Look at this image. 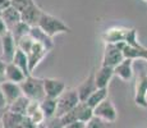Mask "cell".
Listing matches in <instances>:
<instances>
[{"mask_svg": "<svg viewBox=\"0 0 147 128\" xmlns=\"http://www.w3.org/2000/svg\"><path fill=\"white\" fill-rule=\"evenodd\" d=\"M40 108H41L42 113L45 114V118H46V119L55 118V113H56V99L45 98L44 100L40 102Z\"/></svg>", "mask_w": 147, "mask_h": 128, "instance_id": "obj_24", "label": "cell"}, {"mask_svg": "<svg viewBox=\"0 0 147 128\" xmlns=\"http://www.w3.org/2000/svg\"><path fill=\"white\" fill-rule=\"evenodd\" d=\"M131 28L125 27H111L105 30L101 35V39L105 44H118V42H125Z\"/></svg>", "mask_w": 147, "mask_h": 128, "instance_id": "obj_8", "label": "cell"}, {"mask_svg": "<svg viewBox=\"0 0 147 128\" xmlns=\"http://www.w3.org/2000/svg\"><path fill=\"white\" fill-rule=\"evenodd\" d=\"M46 128H64V126L60 123V121H59V118H56V119L51 124H49V126H46Z\"/></svg>", "mask_w": 147, "mask_h": 128, "instance_id": "obj_33", "label": "cell"}, {"mask_svg": "<svg viewBox=\"0 0 147 128\" xmlns=\"http://www.w3.org/2000/svg\"><path fill=\"white\" fill-rule=\"evenodd\" d=\"M86 128H106V122H104L97 116H94L91 121L86 123Z\"/></svg>", "mask_w": 147, "mask_h": 128, "instance_id": "obj_30", "label": "cell"}, {"mask_svg": "<svg viewBox=\"0 0 147 128\" xmlns=\"http://www.w3.org/2000/svg\"><path fill=\"white\" fill-rule=\"evenodd\" d=\"M1 18L4 19L5 24H7V27H8V30H9V31L12 30L13 27H16L18 23H21V22H22L21 13H19L16 8H13L12 5H10V7H8L7 9L3 10Z\"/></svg>", "mask_w": 147, "mask_h": 128, "instance_id": "obj_19", "label": "cell"}, {"mask_svg": "<svg viewBox=\"0 0 147 128\" xmlns=\"http://www.w3.org/2000/svg\"><path fill=\"white\" fill-rule=\"evenodd\" d=\"M5 67H7V63L0 58V77H4V73H5Z\"/></svg>", "mask_w": 147, "mask_h": 128, "instance_id": "obj_35", "label": "cell"}, {"mask_svg": "<svg viewBox=\"0 0 147 128\" xmlns=\"http://www.w3.org/2000/svg\"><path fill=\"white\" fill-rule=\"evenodd\" d=\"M30 36L35 40L36 42H38V44H41L42 46H45L49 51L53 50V47H54L53 39L50 37V36H47L40 27H37V26H36V27H31Z\"/></svg>", "mask_w": 147, "mask_h": 128, "instance_id": "obj_18", "label": "cell"}, {"mask_svg": "<svg viewBox=\"0 0 147 128\" xmlns=\"http://www.w3.org/2000/svg\"><path fill=\"white\" fill-rule=\"evenodd\" d=\"M134 102L137 106L147 108V74L141 73L134 86Z\"/></svg>", "mask_w": 147, "mask_h": 128, "instance_id": "obj_7", "label": "cell"}, {"mask_svg": "<svg viewBox=\"0 0 147 128\" xmlns=\"http://www.w3.org/2000/svg\"><path fill=\"white\" fill-rule=\"evenodd\" d=\"M33 3H35V0H12L10 5H12L13 8H16L19 13H22L24 9H27L31 4H33Z\"/></svg>", "mask_w": 147, "mask_h": 128, "instance_id": "obj_28", "label": "cell"}, {"mask_svg": "<svg viewBox=\"0 0 147 128\" xmlns=\"http://www.w3.org/2000/svg\"><path fill=\"white\" fill-rule=\"evenodd\" d=\"M80 102L81 100H80V96H78L77 89H68L67 87V90L56 99L55 118H61L67 113H69L70 110L74 109Z\"/></svg>", "mask_w": 147, "mask_h": 128, "instance_id": "obj_3", "label": "cell"}, {"mask_svg": "<svg viewBox=\"0 0 147 128\" xmlns=\"http://www.w3.org/2000/svg\"><path fill=\"white\" fill-rule=\"evenodd\" d=\"M9 32V30H8L7 24H5L4 19L1 18V16H0V37H3L4 35H7V33Z\"/></svg>", "mask_w": 147, "mask_h": 128, "instance_id": "obj_32", "label": "cell"}, {"mask_svg": "<svg viewBox=\"0 0 147 128\" xmlns=\"http://www.w3.org/2000/svg\"><path fill=\"white\" fill-rule=\"evenodd\" d=\"M23 96L32 101L41 102L46 96H45L44 90V78H38V77H33L32 74L28 76L21 85Z\"/></svg>", "mask_w": 147, "mask_h": 128, "instance_id": "obj_2", "label": "cell"}, {"mask_svg": "<svg viewBox=\"0 0 147 128\" xmlns=\"http://www.w3.org/2000/svg\"><path fill=\"white\" fill-rule=\"evenodd\" d=\"M113 77H114V68L101 65L97 72H95V82L97 89H107Z\"/></svg>", "mask_w": 147, "mask_h": 128, "instance_id": "obj_16", "label": "cell"}, {"mask_svg": "<svg viewBox=\"0 0 147 128\" xmlns=\"http://www.w3.org/2000/svg\"><path fill=\"white\" fill-rule=\"evenodd\" d=\"M1 40V51H3V56L1 59L5 63H12L14 54L17 51V42L14 40L13 35L10 32H8L7 35H4L3 37H0Z\"/></svg>", "mask_w": 147, "mask_h": 128, "instance_id": "obj_12", "label": "cell"}, {"mask_svg": "<svg viewBox=\"0 0 147 128\" xmlns=\"http://www.w3.org/2000/svg\"><path fill=\"white\" fill-rule=\"evenodd\" d=\"M23 119H24L23 115L17 114V113H13L9 109H7V112L3 113V116H1L3 128H16L19 124H22Z\"/></svg>", "mask_w": 147, "mask_h": 128, "instance_id": "obj_20", "label": "cell"}, {"mask_svg": "<svg viewBox=\"0 0 147 128\" xmlns=\"http://www.w3.org/2000/svg\"><path fill=\"white\" fill-rule=\"evenodd\" d=\"M37 27H40L47 36L54 37L56 35H60V33H69L70 32V27L67 23H64L60 18L49 14L46 12L42 13L40 21H38Z\"/></svg>", "mask_w": 147, "mask_h": 128, "instance_id": "obj_1", "label": "cell"}, {"mask_svg": "<svg viewBox=\"0 0 147 128\" xmlns=\"http://www.w3.org/2000/svg\"><path fill=\"white\" fill-rule=\"evenodd\" d=\"M30 102H31L30 99H27L26 96H21L18 100H16L12 105H9L8 109H9L10 112H13V113H17V114H21V115L26 116Z\"/></svg>", "mask_w": 147, "mask_h": 128, "instance_id": "obj_25", "label": "cell"}, {"mask_svg": "<svg viewBox=\"0 0 147 128\" xmlns=\"http://www.w3.org/2000/svg\"><path fill=\"white\" fill-rule=\"evenodd\" d=\"M12 63L14 65H17V67H18L19 69L24 73V74H26V77L32 74L31 70H30V64H28L27 54L23 53V51H22L21 49H18V47H17V51H16V54H14V58H13Z\"/></svg>", "mask_w": 147, "mask_h": 128, "instance_id": "obj_22", "label": "cell"}, {"mask_svg": "<svg viewBox=\"0 0 147 128\" xmlns=\"http://www.w3.org/2000/svg\"><path fill=\"white\" fill-rule=\"evenodd\" d=\"M123 53H124V58L125 59H133V60H136V59H142V60L147 62V47H145L143 45H141L140 47H132L125 44Z\"/></svg>", "mask_w": 147, "mask_h": 128, "instance_id": "obj_21", "label": "cell"}, {"mask_svg": "<svg viewBox=\"0 0 147 128\" xmlns=\"http://www.w3.org/2000/svg\"><path fill=\"white\" fill-rule=\"evenodd\" d=\"M96 90H97V86H96V82H95V72L92 70V72L87 76V78H84L77 87V92H78V96H80L81 102H86L87 99H88Z\"/></svg>", "mask_w": 147, "mask_h": 128, "instance_id": "obj_10", "label": "cell"}, {"mask_svg": "<svg viewBox=\"0 0 147 128\" xmlns=\"http://www.w3.org/2000/svg\"><path fill=\"white\" fill-rule=\"evenodd\" d=\"M106 99H109V91H107V89H97L88 99H87L86 102L90 108L95 109L98 104H101V102L104 100H106Z\"/></svg>", "mask_w": 147, "mask_h": 128, "instance_id": "obj_23", "label": "cell"}, {"mask_svg": "<svg viewBox=\"0 0 147 128\" xmlns=\"http://www.w3.org/2000/svg\"><path fill=\"white\" fill-rule=\"evenodd\" d=\"M142 1H143V3H147V0H142Z\"/></svg>", "mask_w": 147, "mask_h": 128, "instance_id": "obj_37", "label": "cell"}, {"mask_svg": "<svg viewBox=\"0 0 147 128\" xmlns=\"http://www.w3.org/2000/svg\"><path fill=\"white\" fill-rule=\"evenodd\" d=\"M3 109H8V102H7V99H5V95L3 92L1 87H0V110Z\"/></svg>", "mask_w": 147, "mask_h": 128, "instance_id": "obj_31", "label": "cell"}, {"mask_svg": "<svg viewBox=\"0 0 147 128\" xmlns=\"http://www.w3.org/2000/svg\"><path fill=\"white\" fill-rule=\"evenodd\" d=\"M47 53H49V50H47L46 47L42 46L41 44H38V42L35 41L33 46L31 47V50L27 53L28 64H30V70H31V73H32L33 70L36 69V67H37V65L41 63L42 59H44L45 56L47 55Z\"/></svg>", "mask_w": 147, "mask_h": 128, "instance_id": "obj_11", "label": "cell"}, {"mask_svg": "<svg viewBox=\"0 0 147 128\" xmlns=\"http://www.w3.org/2000/svg\"><path fill=\"white\" fill-rule=\"evenodd\" d=\"M42 13H44V10L36 3H33L21 13L22 22L26 23L27 26H30V27H36L38 24V21H40Z\"/></svg>", "mask_w": 147, "mask_h": 128, "instance_id": "obj_13", "label": "cell"}, {"mask_svg": "<svg viewBox=\"0 0 147 128\" xmlns=\"http://www.w3.org/2000/svg\"><path fill=\"white\" fill-rule=\"evenodd\" d=\"M94 116L102 119L106 123H114L118 119V110L113 101L110 99H106L94 109Z\"/></svg>", "mask_w": 147, "mask_h": 128, "instance_id": "obj_6", "label": "cell"}, {"mask_svg": "<svg viewBox=\"0 0 147 128\" xmlns=\"http://www.w3.org/2000/svg\"><path fill=\"white\" fill-rule=\"evenodd\" d=\"M33 44H35V40L31 37L30 35H27V36L22 37L18 42H17V47H18V49H21L23 53L27 54L28 51L31 50V47L33 46Z\"/></svg>", "mask_w": 147, "mask_h": 128, "instance_id": "obj_27", "label": "cell"}, {"mask_svg": "<svg viewBox=\"0 0 147 128\" xmlns=\"http://www.w3.org/2000/svg\"><path fill=\"white\" fill-rule=\"evenodd\" d=\"M45 96L50 99H58L67 90V85L58 78H44Z\"/></svg>", "mask_w": 147, "mask_h": 128, "instance_id": "obj_9", "label": "cell"}, {"mask_svg": "<svg viewBox=\"0 0 147 128\" xmlns=\"http://www.w3.org/2000/svg\"><path fill=\"white\" fill-rule=\"evenodd\" d=\"M26 78H27L26 74H24V73L22 72L17 65H14L13 63H7L5 73H4V79L5 81H9V82H13V83L21 85Z\"/></svg>", "mask_w": 147, "mask_h": 128, "instance_id": "obj_17", "label": "cell"}, {"mask_svg": "<svg viewBox=\"0 0 147 128\" xmlns=\"http://www.w3.org/2000/svg\"><path fill=\"white\" fill-rule=\"evenodd\" d=\"M64 128H86V123H82V122H76V123H72V124H69V126H67Z\"/></svg>", "mask_w": 147, "mask_h": 128, "instance_id": "obj_34", "label": "cell"}, {"mask_svg": "<svg viewBox=\"0 0 147 128\" xmlns=\"http://www.w3.org/2000/svg\"><path fill=\"white\" fill-rule=\"evenodd\" d=\"M16 128H24V127L22 126V124H19V126H18V127H16Z\"/></svg>", "mask_w": 147, "mask_h": 128, "instance_id": "obj_36", "label": "cell"}, {"mask_svg": "<svg viewBox=\"0 0 147 128\" xmlns=\"http://www.w3.org/2000/svg\"><path fill=\"white\" fill-rule=\"evenodd\" d=\"M30 31H31V27H30V26H27L26 23L21 22V23H18V24L16 26V27H13L12 30L9 31V32L13 35V37H14V40H16V42H18L22 37H24V36L30 35Z\"/></svg>", "mask_w": 147, "mask_h": 128, "instance_id": "obj_26", "label": "cell"}, {"mask_svg": "<svg viewBox=\"0 0 147 128\" xmlns=\"http://www.w3.org/2000/svg\"><path fill=\"white\" fill-rule=\"evenodd\" d=\"M9 1H12V0H9Z\"/></svg>", "mask_w": 147, "mask_h": 128, "instance_id": "obj_38", "label": "cell"}, {"mask_svg": "<svg viewBox=\"0 0 147 128\" xmlns=\"http://www.w3.org/2000/svg\"><path fill=\"white\" fill-rule=\"evenodd\" d=\"M0 87H1L3 92L5 95V99H7L8 102V106L12 105L16 100H18L21 96H23V92H22V89L18 83H13V82L9 81H3L0 83Z\"/></svg>", "mask_w": 147, "mask_h": 128, "instance_id": "obj_14", "label": "cell"}, {"mask_svg": "<svg viewBox=\"0 0 147 128\" xmlns=\"http://www.w3.org/2000/svg\"><path fill=\"white\" fill-rule=\"evenodd\" d=\"M28 118H30L31 121H32L33 123H35L37 127H41L42 124H44L45 119H46V118H45V114H44V113H42L41 108H40V109H37V110H36L35 113H32V114H31L30 116H28Z\"/></svg>", "mask_w": 147, "mask_h": 128, "instance_id": "obj_29", "label": "cell"}, {"mask_svg": "<svg viewBox=\"0 0 147 128\" xmlns=\"http://www.w3.org/2000/svg\"><path fill=\"white\" fill-rule=\"evenodd\" d=\"M94 118V109L90 108L87 105V102H80L73 110H70L69 113H67L65 115H63L61 118H59L60 123L64 127L69 126L76 122H82V123H87L88 121Z\"/></svg>", "mask_w": 147, "mask_h": 128, "instance_id": "obj_4", "label": "cell"}, {"mask_svg": "<svg viewBox=\"0 0 147 128\" xmlns=\"http://www.w3.org/2000/svg\"><path fill=\"white\" fill-rule=\"evenodd\" d=\"M133 59H124L114 68V76L124 82H129L133 77Z\"/></svg>", "mask_w": 147, "mask_h": 128, "instance_id": "obj_15", "label": "cell"}, {"mask_svg": "<svg viewBox=\"0 0 147 128\" xmlns=\"http://www.w3.org/2000/svg\"><path fill=\"white\" fill-rule=\"evenodd\" d=\"M125 46V42H118V44H105L102 54V64L104 67L115 68L119 63L124 60L123 49Z\"/></svg>", "mask_w": 147, "mask_h": 128, "instance_id": "obj_5", "label": "cell"}]
</instances>
